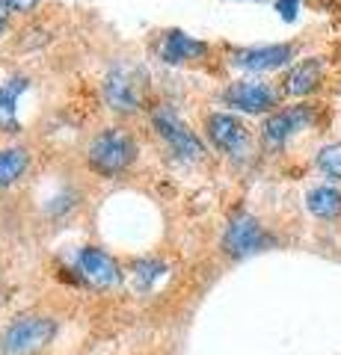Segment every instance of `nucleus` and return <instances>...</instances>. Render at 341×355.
Masks as SVG:
<instances>
[{"mask_svg":"<svg viewBox=\"0 0 341 355\" xmlns=\"http://www.w3.org/2000/svg\"><path fill=\"white\" fill-rule=\"evenodd\" d=\"M137 160V139L122 128H104L86 146V163L101 178H119Z\"/></svg>","mask_w":341,"mask_h":355,"instance_id":"1","label":"nucleus"},{"mask_svg":"<svg viewBox=\"0 0 341 355\" xmlns=\"http://www.w3.org/2000/svg\"><path fill=\"white\" fill-rule=\"evenodd\" d=\"M101 95L113 113L122 116L137 113V110H142V101H146V74L134 62H116L104 77Z\"/></svg>","mask_w":341,"mask_h":355,"instance_id":"2","label":"nucleus"},{"mask_svg":"<svg viewBox=\"0 0 341 355\" xmlns=\"http://www.w3.org/2000/svg\"><path fill=\"white\" fill-rule=\"evenodd\" d=\"M57 335V323L42 314H21L9 320L0 335V352L3 355H33L45 349Z\"/></svg>","mask_w":341,"mask_h":355,"instance_id":"3","label":"nucleus"},{"mask_svg":"<svg viewBox=\"0 0 341 355\" xmlns=\"http://www.w3.org/2000/svg\"><path fill=\"white\" fill-rule=\"evenodd\" d=\"M151 128H155L158 139L169 148V154L178 163H196V160H202V154H205L202 139L190 130L187 121H181V116L175 113L169 104H163V107H158L155 113H151Z\"/></svg>","mask_w":341,"mask_h":355,"instance_id":"4","label":"nucleus"},{"mask_svg":"<svg viewBox=\"0 0 341 355\" xmlns=\"http://www.w3.org/2000/svg\"><path fill=\"white\" fill-rule=\"evenodd\" d=\"M315 121H317V104L300 101V104L273 110V113L264 119V125H261V142H264V148H270V151L285 148L297 137V133L315 128Z\"/></svg>","mask_w":341,"mask_h":355,"instance_id":"5","label":"nucleus"},{"mask_svg":"<svg viewBox=\"0 0 341 355\" xmlns=\"http://www.w3.org/2000/svg\"><path fill=\"white\" fill-rule=\"evenodd\" d=\"M273 243V237L267 234V228L252 216V214H238L228 219V225L223 231V240H219V249H223L228 258L244 261L252 254L264 252Z\"/></svg>","mask_w":341,"mask_h":355,"instance_id":"6","label":"nucleus"},{"mask_svg":"<svg viewBox=\"0 0 341 355\" xmlns=\"http://www.w3.org/2000/svg\"><path fill=\"white\" fill-rule=\"evenodd\" d=\"M279 98H282V89L264 83V80H256V77L228 83L223 89V104L238 110V113H247V116H270L273 110L279 107Z\"/></svg>","mask_w":341,"mask_h":355,"instance_id":"7","label":"nucleus"},{"mask_svg":"<svg viewBox=\"0 0 341 355\" xmlns=\"http://www.w3.org/2000/svg\"><path fill=\"white\" fill-rule=\"evenodd\" d=\"M297 57V44L282 42V44H256V48H238L228 53V62L238 71L247 74H267V71H279L285 65H291Z\"/></svg>","mask_w":341,"mask_h":355,"instance_id":"8","label":"nucleus"},{"mask_svg":"<svg viewBox=\"0 0 341 355\" xmlns=\"http://www.w3.org/2000/svg\"><path fill=\"white\" fill-rule=\"evenodd\" d=\"M205 130H208V139L217 151H223L226 157H247L249 146H252V137H249V128L240 121L235 113H208L205 116Z\"/></svg>","mask_w":341,"mask_h":355,"instance_id":"9","label":"nucleus"},{"mask_svg":"<svg viewBox=\"0 0 341 355\" xmlns=\"http://www.w3.org/2000/svg\"><path fill=\"white\" fill-rule=\"evenodd\" d=\"M78 272L81 279L92 287V291H110V287H116L122 282V270H119V263L113 254H107L101 246H83L78 252Z\"/></svg>","mask_w":341,"mask_h":355,"instance_id":"10","label":"nucleus"},{"mask_svg":"<svg viewBox=\"0 0 341 355\" xmlns=\"http://www.w3.org/2000/svg\"><path fill=\"white\" fill-rule=\"evenodd\" d=\"M158 53L167 65H190V62H202L211 53V44L190 36L184 30H169V33H163Z\"/></svg>","mask_w":341,"mask_h":355,"instance_id":"11","label":"nucleus"},{"mask_svg":"<svg viewBox=\"0 0 341 355\" xmlns=\"http://www.w3.org/2000/svg\"><path fill=\"white\" fill-rule=\"evenodd\" d=\"M326 77V62L321 57H306L300 62H294L288 74L282 77V95L288 98H309L321 89Z\"/></svg>","mask_w":341,"mask_h":355,"instance_id":"12","label":"nucleus"},{"mask_svg":"<svg viewBox=\"0 0 341 355\" xmlns=\"http://www.w3.org/2000/svg\"><path fill=\"white\" fill-rule=\"evenodd\" d=\"M30 80L24 74H15L0 83V130L3 133H18V98L27 92Z\"/></svg>","mask_w":341,"mask_h":355,"instance_id":"13","label":"nucleus"},{"mask_svg":"<svg viewBox=\"0 0 341 355\" xmlns=\"http://www.w3.org/2000/svg\"><path fill=\"white\" fill-rule=\"evenodd\" d=\"M306 210L315 219L324 222H335L341 216V190L333 184H317L306 193Z\"/></svg>","mask_w":341,"mask_h":355,"instance_id":"14","label":"nucleus"},{"mask_svg":"<svg viewBox=\"0 0 341 355\" xmlns=\"http://www.w3.org/2000/svg\"><path fill=\"white\" fill-rule=\"evenodd\" d=\"M30 166V154L27 148L21 146H13V148H3L0 151V190L13 187L15 181H21Z\"/></svg>","mask_w":341,"mask_h":355,"instance_id":"15","label":"nucleus"},{"mask_svg":"<svg viewBox=\"0 0 341 355\" xmlns=\"http://www.w3.org/2000/svg\"><path fill=\"white\" fill-rule=\"evenodd\" d=\"M163 272H167V266H163L160 261H155V258H140V261H134V263H131V275H134V291L149 293L151 287L160 282Z\"/></svg>","mask_w":341,"mask_h":355,"instance_id":"16","label":"nucleus"},{"mask_svg":"<svg viewBox=\"0 0 341 355\" xmlns=\"http://www.w3.org/2000/svg\"><path fill=\"white\" fill-rule=\"evenodd\" d=\"M315 163L326 178L333 181H341V142H326L324 148H317Z\"/></svg>","mask_w":341,"mask_h":355,"instance_id":"17","label":"nucleus"},{"mask_svg":"<svg viewBox=\"0 0 341 355\" xmlns=\"http://www.w3.org/2000/svg\"><path fill=\"white\" fill-rule=\"evenodd\" d=\"M300 6H303V0H276V12L282 21H297V15H300Z\"/></svg>","mask_w":341,"mask_h":355,"instance_id":"18","label":"nucleus"},{"mask_svg":"<svg viewBox=\"0 0 341 355\" xmlns=\"http://www.w3.org/2000/svg\"><path fill=\"white\" fill-rule=\"evenodd\" d=\"M0 6L9 9V12H33V9L39 6V0H0Z\"/></svg>","mask_w":341,"mask_h":355,"instance_id":"19","label":"nucleus"},{"mask_svg":"<svg viewBox=\"0 0 341 355\" xmlns=\"http://www.w3.org/2000/svg\"><path fill=\"white\" fill-rule=\"evenodd\" d=\"M6 27H9V9L0 6V36L6 33Z\"/></svg>","mask_w":341,"mask_h":355,"instance_id":"20","label":"nucleus"},{"mask_svg":"<svg viewBox=\"0 0 341 355\" xmlns=\"http://www.w3.org/2000/svg\"><path fill=\"white\" fill-rule=\"evenodd\" d=\"M256 3H261V0H256Z\"/></svg>","mask_w":341,"mask_h":355,"instance_id":"21","label":"nucleus"}]
</instances>
